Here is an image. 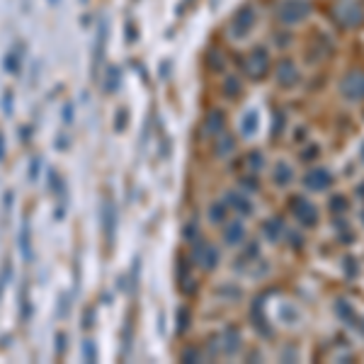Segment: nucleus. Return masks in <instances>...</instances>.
<instances>
[{
  "mask_svg": "<svg viewBox=\"0 0 364 364\" xmlns=\"http://www.w3.org/2000/svg\"><path fill=\"white\" fill-rule=\"evenodd\" d=\"M308 15H311V3L308 0H284L280 5V20L284 25L304 22Z\"/></svg>",
  "mask_w": 364,
  "mask_h": 364,
  "instance_id": "obj_2",
  "label": "nucleus"
},
{
  "mask_svg": "<svg viewBox=\"0 0 364 364\" xmlns=\"http://www.w3.org/2000/svg\"><path fill=\"white\" fill-rule=\"evenodd\" d=\"M275 119H277V122H275V131H272V136H275V139H280L282 131H284V114L277 112V114H275Z\"/></svg>",
  "mask_w": 364,
  "mask_h": 364,
  "instance_id": "obj_24",
  "label": "nucleus"
},
{
  "mask_svg": "<svg viewBox=\"0 0 364 364\" xmlns=\"http://www.w3.org/2000/svg\"><path fill=\"white\" fill-rule=\"evenodd\" d=\"M292 180H294V170L289 168L287 163H277L275 170H272V182L277 187H287V185H292Z\"/></svg>",
  "mask_w": 364,
  "mask_h": 364,
  "instance_id": "obj_14",
  "label": "nucleus"
},
{
  "mask_svg": "<svg viewBox=\"0 0 364 364\" xmlns=\"http://www.w3.org/2000/svg\"><path fill=\"white\" fill-rule=\"evenodd\" d=\"M335 313L345 321V325H350V328H354L359 335H364V318L354 311V306H352L350 301H345V299H337L335 301Z\"/></svg>",
  "mask_w": 364,
  "mask_h": 364,
  "instance_id": "obj_4",
  "label": "nucleus"
},
{
  "mask_svg": "<svg viewBox=\"0 0 364 364\" xmlns=\"http://www.w3.org/2000/svg\"><path fill=\"white\" fill-rule=\"evenodd\" d=\"M328 207H330V211H335V214H342V211L350 207V202H347V197L345 195H335V197H330Z\"/></svg>",
  "mask_w": 364,
  "mask_h": 364,
  "instance_id": "obj_20",
  "label": "nucleus"
},
{
  "mask_svg": "<svg viewBox=\"0 0 364 364\" xmlns=\"http://www.w3.org/2000/svg\"><path fill=\"white\" fill-rule=\"evenodd\" d=\"M245 240V226L240 224V221H231V224H226L224 228V243L226 245H240Z\"/></svg>",
  "mask_w": 364,
  "mask_h": 364,
  "instance_id": "obj_11",
  "label": "nucleus"
},
{
  "mask_svg": "<svg viewBox=\"0 0 364 364\" xmlns=\"http://www.w3.org/2000/svg\"><path fill=\"white\" fill-rule=\"evenodd\" d=\"M340 93H342V98L352 100V102L364 100V73L362 70H350V73L340 80Z\"/></svg>",
  "mask_w": 364,
  "mask_h": 364,
  "instance_id": "obj_3",
  "label": "nucleus"
},
{
  "mask_svg": "<svg viewBox=\"0 0 364 364\" xmlns=\"http://www.w3.org/2000/svg\"><path fill=\"white\" fill-rule=\"evenodd\" d=\"M340 15H342V22L345 25H350V27H357L359 22H362V10H359V5H354V3H350V5H345L342 10H340Z\"/></svg>",
  "mask_w": 364,
  "mask_h": 364,
  "instance_id": "obj_16",
  "label": "nucleus"
},
{
  "mask_svg": "<svg viewBox=\"0 0 364 364\" xmlns=\"http://www.w3.org/2000/svg\"><path fill=\"white\" fill-rule=\"evenodd\" d=\"M248 168L255 170V172L262 170L265 168V155L260 153V151H250V153H248Z\"/></svg>",
  "mask_w": 364,
  "mask_h": 364,
  "instance_id": "obj_22",
  "label": "nucleus"
},
{
  "mask_svg": "<svg viewBox=\"0 0 364 364\" xmlns=\"http://www.w3.org/2000/svg\"><path fill=\"white\" fill-rule=\"evenodd\" d=\"M219 136H221V139L216 141V155H228L236 148V139H233L231 134H224V131H221Z\"/></svg>",
  "mask_w": 364,
  "mask_h": 364,
  "instance_id": "obj_18",
  "label": "nucleus"
},
{
  "mask_svg": "<svg viewBox=\"0 0 364 364\" xmlns=\"http://www.w3.org/2000/svg\"><path fill=\"white\" fill-rule=\"evenodd\" d=\"M182 359H195V362H197V359H199V352H197V350H187L185 354H182Z\"/></svg>",
  "mask_w": 364,
  "mask_h": 364,
  "instance_id": "obj_29",
  "label": "nucleus"
},
{
  "mask_svg": "<svg viewBox=\"0 0 364 364\" xmlns=\"http://www.w3.org/2000/svg\"><path fill=\"white\" fill-rule=\"evenodd\" d=\"M226 211H228V207H226V204H211V207H209V221H211V224H224V221H226Z\"/></svg>",
  "mask_w": 364,
  "mask_h": 364,
  "instance_id": "obj_19",
  "label": "nucleus"
},
{
  "mask_svg": "<svg viewBox=\"0 0 364 364\" xmlns=\"http://www.w3.org/2000/svg\"><path fill=\"white\" fill-rule=\"evenodd\" d=\"M255 126H257V114L248 112L245 117H243V124H240V129H243V136H250V134H255Z\"/></svg>",
  "mask_w": 364,
  "mask_h": 364,
  "instance_id": "obj_21",
  "label": "nucleus"
},
{
  "mask_svg": "<svg viewBox=\"0 0 364 364\" xmlns=\"http://www.w3.org/2000/svg\"><path fill=\"white\" fill-rule=\"evenodd\" d=\"M224 95L226 98H238L240 95V80L238 78H228L224 83Z\"/></svg>",
  "mask_w": 364,
  "mask_h": 364,
  "instance_id": "obj_23",
  "label": "nucleus"
},
{
  "mask_svg": "<svg viewBox=\"0 0 364 364\" xmlns=\"http://www.w3.org/2000/svg\"><path fill=\"white\" fill-rule=\"evenodd\" d=\"M262 308H265V304H262V296H260V299H255V304H252V311H250L252 323H255V328H257L262 335H272V330H269V328L265 325L267 318H265V313H262Z\"/></svg>",
  "mask_w": 364,
  "mask_h": 364,
  "instance_id": "obj_13",
  "label": "nucleus"
},
{
  "mask_svg": "<svg viewBox=\"0 0 364 364\" xmlns=\"http://www.w3.org/2000/svg\"><path fill=\"white\" fill-rule=\"evenodd\" d=\"M316 155H318V146H308L306 151L301 153V158H304V160H313Z\"/></svg>",
  "mask_w": 364,
  "mask_h": 364,
  "instance_id": "obj_27",
  "label": "nucleus"
},
{
  "mask_svg": "<svg viewBox=\"0 0 364 364\" xmlns=\"http://www.w3.org/2000/svg\"><path fill=\"white\" fill-rule=\"evenodd\" d=\"M240 185H243L248 192H257V187H260V182L255 180V177H240Z\"/></svg>",
  "mask_w": 364,
  "mask_h": 364,
  "instance_id": "obj_25",
  "label": "nucleus"
},
{
  "mask_svg": "<svg viewBox=\"0 0 364 364\" xmlns=\"http://www.w3.org/2000/svg\"><path fill=\"white\" fill-rule=\"evenodd\" d=\"M262 231H265V236H267V240H280L282 238V233H284V219L282 216H275V219H267L265 221V226H262Z\"/></svg>",
  "mask_w": 364,
  "mask_h": 364,
  "instance_id": "obj_15",
  "label": "nucleus"
},
{
  "mask_svg": "<svg viewBox=\"0 0 364 364\" xmlns=\"http://www.w3.org/2000/svg\"><path fill=\"white\" fill-rule=\"evenodd\" d=\"M226 129V114L221 110H211L207 117H204V131L209 136H219Z\"/></svg>",
  "mask_w": 364,
  "mask_h": 364,
  "instance_id": "obj_10",
  "label": "nucleus"
},
{
  "mask_svg": "<svg viewBox=\"0 0 364 364\" xmlns=\"http://www.w3.org/2000/svg\"><path fill=\"white\" fill-rule=\"evenodd\" d=\"M289 240H294V243H296L294 248H301V243H304V240H301V236H299V233H289Z\"/></svg>",
  "mask_w": 364,
  "mask_h": 364,
  "instance_id": "obj_30",
  "label": "nucleus"
},
{
  "mask_svg": "<svg viewBox=\"0 0 364 364\" xmlns=\"http://www.w3.org/2000/svg\"><path fill=\"white\" fill-rule=\"evenodd\" d=\"M192 257H195V262L204 272H211V269H216V265H219V250L214 248V245H209V243H199L195 248V252H192Z\"/></svg>",
  "mask_w": 364,
  "mask_h": 364,
  "instance_id": "obj_5",
  "label": "nucleus"
},
{
  "mask_svg": "<svg viewBox=\"0 0 364 364\" xmlns=\"http://www.w3.org/2000/svg\"><path fill=\"white\" fill-rule=\"evenodd\" d=\"M185 236L192 240V238H197V224H187V228H185Z\"/></svg>",
  "mask_w": 364,
  "mask_h": 364,
  "instance_id": "obj_28",
  "label": "nucleus"
},
{
  "mask_svg": "<svg viewBox=\"0 0 364 364\" xmlns=\"http://www.w3.org/2000/svg\"><path fill=\"white\" fill-rule=\"evenodd\" d=\"M345 272H347L350 277H357L359 269H357V260H354V257H345Z\"/></svg>",
  "mask_w": 364,
  "mask_h": 364,
  "instance_id": "obj_26",
  "label": "nucleus"
},
{
  "mask_svg": "<svg viewBox=\"0 0 364 364\" xmlns=\"http://www.w3.org/2000/svg\"><path fill=\"white\" fill-rule=\"evenodd\" d=\"M362 158H364V146H362Z\"/></svg>",
  "mask_w": 364,
  "mask_h": 364,
  "instance_id": "obj_31",
  "label": "nucleus"
},
{
  "mask_svg": "<svg viewBox=\"0 0 364 364\" xmlns=\"http://www.w3.org/2000/svg\"><path fill=\"white\" fill-rule=\"evenodd\" d=\"M275 75H277V83L282 85V87H292V85L299 83V70H296V66L289 61V58H284L280 66H277V70H275Z\"/></svg>",
  "mask_w": 364,
  "mask_h": 364,
  "instance_id": "obj_9",
  "label": "nucleus"
},
{
  "mask_svg": "<svg viewBox=\"0 0 364 364\" xmlns=\"http://www.w3.org/2000/svg\"><path fill=\"white\" fill-rule=\"evenodd\" d=\"M226 207L238 211L240 216H250L252 214V204L243 195H238V192H228V195H226Z\"/></svg>",
  "mask_w": 364,
  "mask_h": 364,
  "instance_id": "obj_12",
  "label": "nucleus"
},
{
  "mask_svg": "<svg viewBox=\"0 0 364 364\" xmlns=\"http://www.w3.org/2000/svg\"><path fill=\"white\" fill-rule=\"evenodd\" d=\"M224 352L226 354H236V352L240 350V333L238 328H226L224 333Z\"/></svg>",
  "mask_w": 364,
  "mask_h": 364,
  "instance_id": "obj_17",
  "label": "nucleus"
},
{
  "mask_svg": "<svg viewBox=\"0 0 364 364\" xmlns=\"http://www.w3.org/2000/svg\"><path fill=\"white\" fill-rule=\"evenodd\" d=\"M330 185H333V175H330L325 168H311L306 175H304V187H306V190L325 192Z\"/></svg>",
  "mask_w": 364,
  "mask_h": 364,
  "instance_id": "obj_6",
  "label": "nucleus"
},
{
  "mask_svg": "<svg viewBox=\"0 0 364 364\" xmlns=\"http://www.w3.org/2000/svg\"><path fill=\"white\" fill-rule=\"evenodd\" d=\"M289 209H292L294 219L304 226V228H313V226H318V221H321L318 207H316L313 202H308L306 197H292V199H289Z\"/></svg>",
  "mask_w": 364,
  "mask_h": 364,
  "instance_id": "obj_1",
  "label": "nucleus"
},
{
  "mask_svg": "<svg viewBox=\"0 0 364 364\" xmlns=\"http://www.w3.org/2000/svg\"><path fill=\"white\" fill-rule=\"evenodd\" d=\"M252 25H255V10L252 8H240L236 17H233V22H231V34L243 39V37H248Z\"/></svg>",
  "mask_w": 364,
  "mask_h": 364,
  "instance_id": "obj_7",
  "label": "nucleus"
},
{
  "mask_svg": "<svg viewBox=\"0 0 364 364\" xmlns=\"http://www.w3.org/2000/svg\"><path fill=\"white\" fill-rule=\"evenodd\" d=\"M267 70H269V56H267L265 49H255L248 58V73H250L252 78H265Z\"/></svg>",
  "mask_w": 364,
  "mask_h": 364,
  "instance_id": "obj_8",
  "label": "nucleus"
}]
</instances>
